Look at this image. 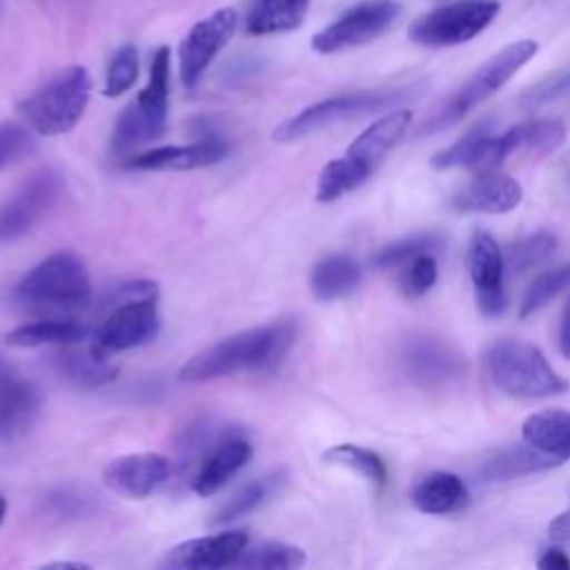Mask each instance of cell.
Listing matches in <instances>:
<instances>
[{"mask_svg":"<svg viewBox=\"0 0 570 570\" xmlns=\"http://www.w3.org/2000/svg\"><path fill=\"white\" fill-rule=\"evenodd\" d=\"M566 94H570V67L559 69L552 76H548L541 82H537L534 87H530L521 96V105L525 109H534V107H541V105H546L550 100H557V98H561Z\"/></svg>","mask_w":570,"mask_h":570,"instance_id":"obj_41","label":"cell"},{"mask_svg":"<svg viewBox=\"0 0 570 570\" xmlns=\"http://www.w3.org/2000/svg\"><path fill=\"white\" fill-rule=\"evenodd\" d=\"M309 0H256L247 13L245 31L267 36L298 29L307 16Z\"/></svg>","mask_w":570,"mask_h":570,"instance_id":"obj_29","label":"cell"},{"mask_svg":"<svg viewBox=\"0 0 570 570\" xmlns=\"http://www.w3.org/2000/svg\"><path fill=\"white\" fill-rule=\"evenodd\" d=\"M229 154V142L207 134L205 138L191 145H176V147H154L145 154H138L125 163L127 169L138 171H185V169H200L220 163Z\"/></svg>","mask_w":570,"mask_h":570,"instance_id":"obj_19","label":"cell"},{"mask_svg":"<svg viewBox=\"0 0 570 570\" xmlns=\"http://www.w3.org/2000/svg\"><path fill=\"white\" fill-rule=\"evenodd\" d=\"M363 278L361 265L347 254H332L318 261L309 276L312 294L318 301H336L352 294Z\"/></svg>","mask_w":570,"mask_h":570,"instance_id":"obj_27","label":"cell"},{"mask_svg":"<svg viewBox=\"0 0 570 570\" xmlns=\"http://www.w3.org/2000/svg\"><path fill=\"white\" fill-rule=\"evenodd\" d=\"M497 0H456L441 4L410 27V40L423 47H456L476 38L497 16Z\"/></svg>","mask_w":570,"mask_h":570,"instance_id":"obj_9","label":"cell"},{"mask_svg":"<svg viewBox=\"0 0 570 570\" xmlns=\"http://www.w3.org/2000/svg\"><path fill=\"white\" fill-rule=\"evenodd\" d=\"M238 24V16L234 9L225 7L214 11L212 16L198 20L180 42L178 60H180V80L187 89H194L216 58V53L229 42Z\"/></svg>","mask_w":570,"mask_h":570,"instance_id":"obj_14","label":"cell"},{"mask_svg":"<svg viewBox=\"0 0 570 570\" xmlns=\"http://www.w3.org/2000/svg\"><path fill=\"white\" fill-rule=\"evenodd\" d=\"M568 285H570V263L539 274L523 294L519 316L521 318L532 316L534 312L546 307L554 296H559Z\"/></svg>","mask_w":570,"mask_h":570,"instance_id":"obj_37","label":"cell"},{"mask_svg":"<svg viewBox=\"0 0 570 570\" xmlns=\"http://www.w3.org/2000/svg\"><path fill=\"white\" fill-rule=\"evenodd\" d=\"M249 537L245 530H225L212 537L189 539L165 552L163 568L178 570H216L234 566L240 552L247 548Z\"/></svg>","mask_w":570,"mask_h":570,"instance_id":"obj_16","label":"cell"},{"mask_svg":"<svg viewBox=\"0 0 570 570\" xmlns=\"http://www.w3.org/2000/svg\"><path fill=\"white\" fill-rule=\"evenodd\" d=\"M36 147L33 134L29 127L18 122H0V171L22 156L31 154Z\"/></svg>","mask_w":570,"mask_h":570,"instance_id":"obj_40","label":"cell"},{"mask_svg":"<svg viewBox=\"0 0 570 570\" xmlns=\"http://www.w3.org/2000/svg\"><path fill=\"white\" fill-rule=\"evenodd\" d=\"M160 314L156 298H136L109 307L91 336V350L105 358L138 347L158 334Z\"/></svg>","mask_w":570,"mask_h":570,"instance_id":"obj_13","label":"cell"},{"mask_svg":"<svg viewBox=\"0 0 570 570\" xmlns=\"http://www.w3.org/2000/svg\"><path fill=\"white\" fill-rule=\"evenodd\" d=\"M91 96V76L85 67L71 65L27 96L18 111L27 127L40 136L71 131L82 118Z\"/></svg>","mask_w":570,"mask_h":570,"instance_id":"obj_3","label":"cell"},{"mask_svg":"<svg viewBox=\"0 0 570 570\" xmlns=\"http://www.w3.org/2000/svg\"><path fill=\"white\" fill-rule=\"evenodd\" d=\"M537 566L541 570H570V557L561 548H548L539 557Z\"/></svg>","mask_w":570,"mask_h":570,"instance_id":"obj_42","label":"cell"},{"mask_svg":"<svg viewBox=\"0 0 570 570\" xmlns=\"http://www.w3.org/2000/svg\"><path fill=\"white\" fill-rule=\"evenodd\" d=\"M399 18L401 4L396 0H363L321 29L312 38V49L318 53H336L365 45L383 36Z\"/></svg>","mask_w":570,"mask_h":570,"instance_id":"obj_10","label":"cell"},{"mask_svg":"<svg viewBox=\"0 0 570 570\" xmlns=\"http://www.w3.org/2000/svg\"><path fill=\"white\" fill-rule=\"evenodd\" d=\"M436 276H439V269H436L434 254H430V252L419 254L405 267H401L399 287H401L403 296L419 298L432 289V285L436 283Z\"/></svg>","mask_w":570,"mask_h":570,"instance_id":"obj_39","label":"cell"},{"mask_svg":"<svg viewBox=\"0 0 570 570\" xmlns=\"http://www.w3.org/2000/svg\"><path fill=\"white\" fill-rule=\"evenodd\" d=\"M87 336V327L71 318H47L20 325L7 334V345L42 347V345H76Z\"/></svg>","mask_w":570,"mask_h":570,"instance_id":"obj_30","label":"cell"},{"mask_svg":"<svg viewBox=\"0 0 570 570\" xmlns=\"http://www.w3.org/2000/svg\"><path fill=\"white\" fill-rule=\"evenodd\" d=\"M412 111L410 109H392L379 120H374L367 129H363L343 156L332 158L318 174L316 200L332 203L343 194L363 185L385 154L403 138L410 127Z\"/></svg>","mask_w":570,"mask_h":570,"instance_id":"obj_2","label":"cell"},{"mask_svg":"<svg viewBox=\"0 0 570 570\" xmlns=\"http://www.w3.org/2000/svg\"><path fill=\"white\" fill-rule=\"evenodd\" d=\"M443 245V238L436 234H416V236H407L401 238L396 243H390L385 247H381L374 258L372 265L376 269H401L405 267L412 258H416L419 254H434L439 252Z\"/></svg>","mask_w":570,"mask_h":570,"instance_id":"obj_34","label":"cell"},{"mask_svg":"<svg viewBox=\"0 0 570 570\" xmlns=\"http://www.w3.org/2000/svg\"><path fill=\"white\" fill-rule=\"evenodd\" d=\"M521 198L523 189L514 178L483 171L454 194L452 205L463 214H505L514 209Z\"/></svg>","mask_w":570,"mask_h":570,"instance_id":"obj_21","label":"cell"},{"mask_svg":"<svg viewBox=\"0 0 570 570\" xmlns=\"http://www.w3.org/2000/svg\"><path fill=\"white\" fill-rule=\"evenodd\" d=\"M136 78H138V51L134 45H122L114 53V58L107 67L102 94L109 98L122 96L125 91H129L134 87Z\"/></svg>","mask_w":570,"mask_h":570,"instance_id":"obj_38","label":"cell"},{"mask_svg":"<svg viewBox=\"0 0 570 570\" xmlns=\"http://www.w3.org/2000/svg\"><path fill=\"white\" fill-rule=\"evenodd\" d=\"M169 476V459L158 452L122 454L102 470V481L118 494L142 499Z\"/></svg>","mask_w":570,"mask_h":570,"instance_id":"obj_20","label":"cell"},{"mask_svg":"<svg viewBox=\"0 0 570 570\" xmlns=\"http://www.w3.org/2000/svg\"><path fill=\"white\" fill-rule=\"evenodd\" d=\"M4 512H7V501H4V497H0V523L4 519Z\"/></svg>","mask_w":570,"mask_h":570,"instance_id":"obj_46","label":"cell"},{"mask_svg":"<svg viewBox=\"0 0 570 570\" xmlns=\"http://www.w3.org/2000/svg\"><path fill=\"white\" fill-rule=\"evenodd\" d=\"M100 501L98 497L82 485H58L53 490H49L42 501V514L47 519H56V521H71V519H80V517H89L98 510Z\"/></svg>","mask_w":570,"mask_h":570,"instance_id":"obj_32","label":"cell"},{"mask_svg":"<svg viewBox=\"0 0 570 570\" xmlns=\"http://www.w3.org/2000/svg\"><path fill=\"white\" fill-rule=\"evenodd\" d=\"M40 390L0 356V443L24 434L40 410Z\"/></svg>","mask_w":570,"mask_h":570,"instance_id":"obj_18","label":"cell"},{"mask_svg":"<svg viewBox=\"0 0 570 570\" xmlns=\"http://www.w3.org/2000/svg\"><path fill=\"white\" fill-rule=\"evenodd\" d=\"M16 298L38 309H80L91 301L89 269L76 254L56 252L20 278Z\"/></svg>","mask_w":570,"mask_h":570,"instance_id":"obj_6","label":"cell"},{"mask_svg":"<svg viewBox=\"0 0 570 570\" xmlns=\"http://www.w3.org/2000/svg\"><path fill=\"white\" fill-rule=\"evenodd\" d=\"M399 372L416 387L434 390L450 385L465 372V361L448 341L430 334H414L399 347Z\"/></svg>","mask_w":570,"mask_h":570,"instance_id":"obj_11","label":"cell"},{"mask_svg":"<svg viewBox=\"0 0 570 570\" xmlns=\"http://www.w3.org/2000/svg\"><path fill=\"white\" fill-rule=\"evenodd\" d=\"M305 563V552L296 546L267 541L256 548H245L236 559V568H258V570H278V568H298Z\"/></svg>","mask_w":570,"mask_h":570,"instance_id":"obj_36","label":"cell"},{"mask_svg":"<svg viewBox=\"0 0 570 570\" xmlns=\"http://www.w3.org/2000/svg\"><path fill=\"white\" fill-rule=\"evenodd\" d=\"M468 269L476 294V305L485 316L505 309V258L499 243L488 232H476L468 249Z\"/></svg>","mask_w":570,"mask_h":570,"instance_id":"obj_15","label":"cell"},{"mask_svg":"<svg viewBox=\"0 0 570 570\" xmlns=\"http://www.w3.org/2000/svg\"><path fill=\"white\" fill-rule=\"evenodd\" d=\"M45 568H87L85 563H78V561H51V563H45Z\"/></svg>","mask_w":570,"mask_h":570,"instance_id":"obj_45","label":"cell"},{"mask_svg":"<svg viewBox=\"0 0 570 570\" xmlns=\"http://www.w3.org/2000/svg\"><path fill=\"white\" fill-rule=\"evenodd\" d=\"M537 51L539 45L534 40H517L497 51L459 87V91L450 100H445L430 116V120L423 122L419 134H436L459 122L465 114H470L474 107L494 96L530 58H534Z\"/></svg>","mask_w":570,"mask_h":570,"instance_id":"obj_5","label":"cell"},{"mask_svg":"<svg viewBox=\"0 0 570 570\" xmlns=\"http://www.w3.org/2000/svg\"><path fill=\"white\" fill-rule=\"evenodd\" d=\"M296 336L292 321H278L272 325L245 330L232 334L205 352L191 356L178 372L185 383H203L220 376H229L243 370L272 372L281 365Z\"/></svg>","mask_w":570,"mask_h":570,"instance_id":"obj_1","label":"cell"},{"mask_svg":"<svg viewBox=\"0 0 570 570\" xmlns=\"http://www.w3.org/2000/svg\"><path fill=\"white\" fill-rule=\"evenodd\" d=\"M548 534H550L552 541H559V543L570 541V510L559 512V514L550 521Z\"/></svg>","mask_w":570,"mask_h":570,"instance_id":"obj_43","label":"cell"},{"mask_svg":"<svg viewBox=\"0 0 570 570\" xmlns=\"http://www.w3.org/2000/svg\"><path fill=\"white\" fill-rule=\"evenodd\" d=\"M62 350H56L49 354L51 367L67 379L69 383L78 387H100L116 379L118 370L107 363L105 356L89 350H71V345H60Z\"/></svg>","mask_w":570,"mask_h":570,"instance_id":"obj_24","label":"cell"},{"mask_svg":"<svg viewBox=\"0 0 570 570\" xmlns=\"http://www.w3.org/2000/svg\"><path fill=\"white\" fill-rule=\"evenodd\" d=\"M412 503L423 514H452L465 508L468 488L452 472H432L412 490Z\"/></svg>","mask_w":570,"mask_h":570,"instance_id":"obj_26","label":"cell"},{"mask_svg":"<svg viewBox=\"0 0 570 570\" xmlns=\"http://www.w3.org/2000/svg\"><path fill=\"white\" fill-rule=\"evenodd\" d=\"M563 138H566V127L561 120H554V118L514 125L503 134H497L499 158L503 163L514 151H530L534 156H543L557 149L563 142Z\"/></svg>","mask_w":570,"mask_h":570,"instance_id":"obj_23","label":"cell"},{"mask_svg":"<svg viewBox=\"0 0 570 570\" xmlns=\"http://www.w3.org/2000/svg\"><path fill=\"white\" fill-rule=\"evenodd\" d=\"M323 461L343 465V468L361 474L376 490H383L387 483V465L374 450H367V448H361L354 443H338L323 452Z\"/></svg>","mask_w":570,"mask_h":570,"instance_id":"obj_33","label":"cell"},{"mask_svg":"<svg viewBox=\"0 0 570 570\" xmlns=\"http://www.w3.org/2000/svg\"><path fill=\"white\" fill-rule=\"evenodd\" d=\"M169 109V49L160 47L149 67L147 87L129 102L116 120L111 134L114 154H127L145 142L156 140L167 125Z\"/></svg>","mask_w":570,"mask_h":570,"instance_id":"obj_7","label":"cell"},{"mask_svg":"<svg viewBox=\"0 0 570 570\" xmlns=\"http://www.w3.org/2000/svg\"><path fill=\"white\" fill-rule=\"evenodd\" d=\"M559 465L557 459L534 450L532 445H523V448H505L499 450L494 454H490L481 468L479 474L485 481H510V479H519L532 472H543Z\"/></svg>","mask_w":570,"mask_h":570,"instance_id":"obj_28","label":"cell"},{"mask_svg":"<svg viewBox=\"0 0 570 570\" xmlns=\"http://www.w3.org/2000/svg\"><path fill=\"white\" fill-rule=\"evenodd\" d=\"M434 169H476V171H492L501 165L497 134H492L490 122H481L472 127L463 138H459L448 149H441L432 156Z\"/></svg>","mask_w":570,"mask_h":570,"instance_id":"obj_22","label":"cell"},{"mask_svg":"<svg viewBox=\"0 0 570 570\" xmlns=\"http://www.w3.org/2000/svg\"><path fill=\"white\" fill-rule=\"evenodd\" d=\"M485 367L492 383L517 399H546L568 390V381L554 372L543 352L525 341L494 343L485 354Z\"/></svg>","mask_w":570,"mask_h":570,"instance_id":"obj_4","label":"cell"},{"mask_svg":"<svg viewBox=\"0 0 570 570\" xmlns=\"http://www.w3.org/2000/svg\"><path fill=\"white\" fill-rule=\"evenodd\" d=\"M252 459V445L238 430H227L196 463L191 474V490L198 497H212L218 492L247 461Z\"/></svg>","mask_w":570,"mask_h":570,"instance_id":"obj_17","label":"cell"},{"mask_svg":"<svg viewBox=\"0 0 570 570\" xmlns=\"http://www.w3.org/2000/svg\"><path fill=\"white\" fill-rule=\"evenodd\" d=\"M557 247V236L552 232H534V234H528L523 238H519L517 243H512L505 252H503V258H505V269L519 274V272H525L530 267H537L541 265L546 258H550V254L554 252Z\"/></svg>","mask_w":570,"mask_h":570,"instance_id":"obj_35","label":"cell"},{"mask_svg":"<svg viewBox=\"0 0 570 570\" xmlns=\"http://www.w3.org/2000/svg\"><path fill=\"white\" fill-rule=\"evenodd\" d=\"M559 350L566 358H570V298L563 305L561 321H559Z\"/></svg>","mask_w":570,"mask_h":570,"instance_id":"obj_44","label":"cell"},{"mask_svg":"<svg viewBox=\"0 0 570 570\" xmlns=\"http://www.w3.org/2000/svg\"><path fill=\"white\" fill-rule=\"evenodd\" d=\"M521 436L528 445L561 463L570 459V412L548 410L530 414L523 421Z\"/></svg>","mask_w":570,"mask_h":570,"instance_id":"obj_25","label":"cell"},{"mask_svg":"<svg viewBox=\"0 0 570 570\" xmlns=\"http://www.w3.org/2000/svg\"><path fill=\"white\" fill-rule=\"evenodd\" d=\"M65 189L62 174L42 167L33 171L18 191L0 205V245L11 243L27 232L60 200Z\"/></svg>","mask_w":570,"mask_h":570,"instance_id":"obj_12","label":"cell"},{"mask_svg":"<svg viewBox=\"0 0 570 570\" xmlns=\"http://www.w3.org/2000/svg\"><path fill=\"white\" fill-rule=\"evenodd\" d=\"M412 96V89H370V91H354V94H343V96H332L321 102H314L298 111L296 116L283 120L272 138L276 142H294L307 134H314L323 127L358 118L365 114L383 111L390 107H396L405 102Z\"/></svg>","mask_w":570,"mask_h":570,"instance_id":"obj_8","label":"cell"},{"mask_svg":"<svg viewBox=\"0 0 570 570\" xmlns=\"http://www.w3.org/2000/svg\"><path fill=\"white\" fill-rule=\"evenodd\" d=\"M285 481H287L285 470H276V472H269V474H265V476H261L256 481H249L247 485H243L236 494H232L218 508L214 521L216 523H229V521H236V519L254 512L267 499L278 494V490L285 485Z\"/></svg>","mask_w":570,"mask_h":570,"instance_id":"obj_31","label":"cell"}]
</instances>
